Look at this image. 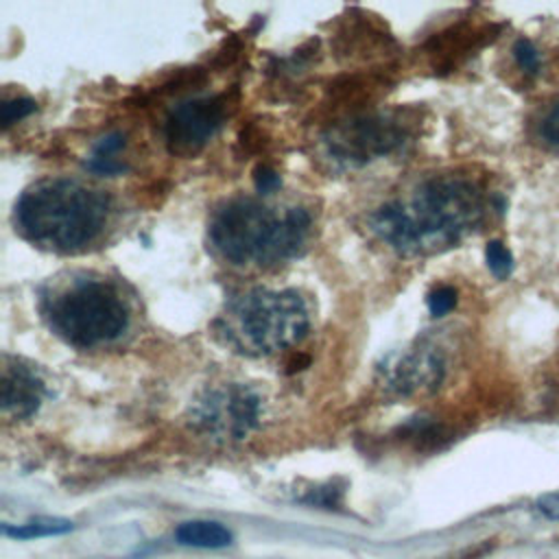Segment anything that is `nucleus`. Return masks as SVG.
Here are the masks:
<instances>
[{"mask_svg": "<svg viewBox=\"0 0 559 559\" xmlns=\"http://www.w3.org/2000/svg\"><path fill=\"white\" fill-rule=\"evenodd\" d=\"M485 212L480 190L463 177H430L408 197L380 205L371 231L404 255H424L456 245Z\"/></svg>", "mask_w": 559, "mask_h": 559, "instance_id": "f257e3e1", "label": "nucleus"}, {"mask_svg": "<svg viewBox=\"0 0 559 559\" xmlns=\"http://www.w3.org/2000/svg\"><path fill=\"white\" fill-rule=\"evenodd\" d=\"M111 216V199L74 179H41L28 186L13 212L15 229L35 247L76 253L94 245Z\"/></svg>", "mask_w": 559, "mask_h": 559, "instance_id": "f03ea898", "label": "nucleus"}, {"mask_svg": "<svg viewBox=\"0 0 559 559\" xmlns=\"http://www.w3.org/2000/svg\"><path fill=\"white\" fill-rule=\"evenodd\" d=\"M304 207H269L253 199H231L210 221L214 249L236 266H275L295 258L310 236Z\"/></svg>", "mask_w": 559, "mask_h": 559, "instance_id": "7ed1b4c3", "label": "nucleus"}, {"mask_svg": "<svg viewBox=\"0 0 559 559\" xmlns=\"http://www.w3.org/2000/svg\"><path fill=\"white\" fill-rule=\"evenodd\" d=\"M48 328L68 345L94 349L118 341L129 328V306L120 288L100 275L76 273L52 284L39 299Z\"/></svg>", "mask_w": 559, "mask_h": 559, "instance_id": "20e7f679", "label": "nucleus"}, {"mask_svg": "<svg viewBox=\"0 0 559 559\" xmlns=\"http://www.w3.org/2000/svg\"><path fill=\"white\" fill-rule=\"evenodd\" d=\"M308 325V308L297 290L269 288L238 295L216 321L225 343L251 356H266L299 343Z\"/></svg>", "mask_w": 559, "mask_h": 559, "instance_id": "39448f33", "label": "nucleus"}, {"mask_svg": "<svg viewBox=\"0 0 559 559\" xmlns=\"http://www.w3.org/2000/svg\"><path fill=\"white\" fill-rule=\"evenodd\" d=\"M258 421L260 397L236 382L210 389L190 408V426L218 441L242 439L258 426Z\"/></svg>", "mask_w": 559, "mask_h": 559, "instance_id": "423d86ee", "label": "nucleus"}, {"mask_svg": "<svg viewBox=\"0 0 559 559\" xmlns=\"http://www.w3.org/2000/svg\"><path fill=\"white\" fill-rule=\"evenodd\" d=\"M406 140V124L395 114H367L336 124L325 135L328 155L345 166L393 153Z\"/></svg>", "mask_w": 559, "mask_h": 559, "instance_id": "0eeeda50", "label": "nucleus"}, {"mask_svg": "<svg viewBox=\"0 0 559 559\" xmlns=\"http://www.w3.org/2000/svg\"><path fill=\"white\" fill-rule=\"evenodd\" d=\"M227 114V98L225 96H203L192 98L177 105L164 124V138L168 151L175 155H194L199 153L210 138L223 124Z\"/></svg>", "mask_w": 559, "mask_h": 559, "instance_id": "6e6552de", "label": "nucleus"}, {"mask_svg": "<svg viewBox=\"0 0 559 559\" xmlns=\"http://www.w3.org/2000/svg\"><path fill=\"white\" fill-rule=\"evenodd\" d=\"M382 371V386L393 395H415L435 389L443 378V360L437 352H411L400 354Z\"/></svg>", "mask_w": 559, "mask_h": 559, "instance_id": "1a4fd4ad", "label": "nucleus"}, {"mask_svg": "<svg viewBox=\"0 0 559 559\" xmlns=\"http://www.w3.org/2000/svg\"><path fill=\"white\" fill-rule=\"evenodd\" d=\"M44 397L41 378L22 362H4L2 369V413L13 419L31 417Z\"/></svg>", "mask_w": 559, "mask_h": 559, "instance_id": "9d476101", "label": "nucleus"}, {"mask_svg": "<svg viewBox=\"0 0 559 559\" xmlns=\"http://www.w3.org/2000/svg\"><path fill=\"white\" fill-rule=\"evenodd\" d=\"M175 539L192 548H225L231 544V531L214 520H188L175 528Z\"/></svg>", "mask_w": 559, "mask_h": 559, "instance_id": "9b49d317", "label": "nucleus"}, {"mask_svg": "<svg viewBox=\"0 0 559 559\" xmlns=\"http://www.w3.org/2000/svg\"><path fill=\"white\" fill-rule=\"evenodd\" d=\"M122 146H124V135L122 133H118V131L107 133L105 138H100L96 142V146L92 148V157L87 159L85 166L92 173H98V175H116V173L127 170V164L116 159V155Z\"/></svg>", "mask_w": 559, "mask_h": 559, "instance_id": "f8f14e48", "label": "nucleus"}, {"mask_svg": "<svg viewBox=\"0 0 559 559\" xmlns=\"http://www.w3.org/2000/svg\"><path fill=\"white\" fill-rule=\"evenodd\" d=\"M72 531V522L63 518H35L22 524H2V533L13 539H37L50 535H63Z\"/></svg>", "mask_w": 559, "mask_h": 559, "instance_id": "ddd939ff", "label": "nucleus"}, {"mask_svg": "<svg viewBox=\"0 0 559 559\" xmlns=\"http://www.w3.org/2000/svg\"><path fill=\"white\" fill-rule=\"evenodd\" d=\"M485 260L489 271L498 277V280H507L513 271V258L511 251L500 242V240H491L485 249Z\"/></svg>", "mask_w": 559, "mask_h": 559, "instance_id": "4468645a", "label": "nucleus"}, {"mask_svg": "<svg viewBox=\"0 0 559 559\" xmlns=\"http://www.w3.org/2000/svg\"><path fill=\"white\" fill-rule=\"evenodd\" d=\"M37 109V103L33 98H26V96H20V98H9L2 103V127H11L13 122L26 118L28 114H33Z\"/></svg>", "mask_w": 559, "mask_h": 559, "instance_id": "2eb2a0df", "label": "nucleus"}, {"mask_svg": "<svg viewBox=\"0 0 559 559\" xmlns=\"http://www.w3.org/2000/svg\"><path fill=\"white\" fill-rule=\"evenodd\" d=\"M456 306V288L437 286L428 293V310L432 317H443Z\"/></svg>", "mask_w": 559, "mask_h": 559, "instance_id": "dca6fc26", "label": "nucleus"}, {"mask_svg": "<svg viewBox=\"0 0 559 559\" xmlns=\"http://www.w3.org/2000/svg\"><path fill=\"white\" fill-rule=\"evenodd\" d=\"M253 183H255V190H258V192L269 194V192H273V190L280 188L282 179H280V175H277L271 166L258 164L255 170H253Z\"/></svg>", "mask_w": 559, "mask_h": 559, "instance_id": "f3484780", "label": "nucleus"}, {"mask_svg": "<svg viewBox=\"0 0 559 559\" xmlns=\"http://www.w3.org/2000/svg\"><path fill=\"white\" fill-rule=\"evenodd\" d=\"M513 52H515V59H518V63H520L522 70L535 72V70L539 68V55H537V50H535V46H533L531 41L520 39V41L515 44Z\"/></svg>", "mask_w": 559, "mask_h": 559, "instance_id": "a211bd4d", "label": "nucleus"}, {"mask_svg": "<svg viewBox=\"0 0 559 559\" xmlns=\"http://www.w3.org/2000/svg\"><path fill=\"white\" fill-rule=\"evenodd\" d=\"M539 133L542 138L550 144L559 148V103L546 114V118L539 124Z\"/></svg>", "mask_w": 559, "mask_h": 559, "instance_id": "6ab92c4d", "label": "nucleus"}, {"mask_svg": "<svg viewBox=\"0 0 559 559\" xmlns=\"http://www.w3.org/2000/svg\"><path fill=\"white\" fill-rule=\"evenodd\" d=\"M535 509H537L539 515L546 518V520H559V491L544 493V496L535 502Z\"/></svg>", "mask_w": 559, "mask_h": 559, "instance_id": "aec40b11", "label": "nucleus"}, {"mask_svg": "<svg viewBox=\"0 0 559 559\" xmlns=\"http://www.w3.org/2000/svg\"><path fill=\"white\" fill-rule=\"evenodd\" d=\"M301 365H308V356H297V358H293V360L288 362V371L293 373V371L301 369Z\"/></svg>", "mask_w": 559, "mask_h": 559, "instance_id": "412c9836", "label": "nucleus"}]
</instances>
